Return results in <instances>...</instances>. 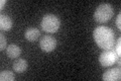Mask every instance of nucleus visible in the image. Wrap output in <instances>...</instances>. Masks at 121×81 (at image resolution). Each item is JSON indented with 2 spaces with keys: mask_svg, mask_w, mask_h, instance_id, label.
Here are the masks:
<instances>
[{
  "mask_svg": "<svg viewBox=\"0 0 121 81\" xmlns=\"http://www.w3.org/2000/svg\"><path fill=\"white\" fill-rule=\"evenodd\" d=\"M93 38L98 47L103 50L112 49L115 43V37L113 30L108 26L104 25L97 26L94 29Z\"/></svg>",
  "mask_w": 121,
  "mask_h": 81,
  "instance_id": "nucleus-1",
  "label": "nucleus"
},
{
  "mask_svg": "<svg viewBox=\"0 0 121 81\" xmlns=\"http://www.w3.org/2000/svg\"><path fill=\"white\" fill-rule=\"evenodd\" d=\"M113 14H114V10L112 5L109 3H102L94 12V19L99 24H106L112 18Z\"/></svg>",
  "mask_w": 121,
  "mask_h": 81,
  "instance_id": "nucleus-2",
  "label": "nucleus"
},
{
  "mask_svg": "<svg viewBox=\"0 0 121 81\" xmlns=\"http://www.w3.org/2000/svg\"><path fill=\"white\" fill-rule=\"evenodd\" d=\"M41 29L45 33H56L60 26V20L55 14H45L40 22Z\"/></svg>",
  "mask_w": 121,
  "mask_h": 81,
  "instance_id": "nucleus-3",
  "label": "nucleus"
},
{
  "mask_svg": "<svg viewBox=\"0 0 121 81\" xmlns=\"http://www.w3.org/2000/svg\"><path fill=\"white\" fill-rule=\"evenodd\" d=\"M117 61L120 64V57L117 56L114 50H104L99 56V62L103 67H111Z\"/></svg>",
  "mask_w": 121,
  "mask_h": 81,
  "instance_id": "nucleus-4",
  "label": "nucleus"
},
{
  "mask_svg": "<svg viewBox=\"0 0 121 81\" xmlns=\"http://www.w3.org/2000/svg\"><path fill=\"white\" fill-rule=\"evenodd\" d=\"M39 47L45 53L52 52L56 47V40L52 36H44L39 42Z\"/></svg>",
  "mask_w": 121,
  "mask_h": 81,
  "instance_id": "nucleus-5",
  "label": "nucleus"
},
{
  "mask_svg": "<svg viewBox=\"0 0 121 81\" xmlns=\"http://www.w3.org/2000/svg\"><path fill=\"white\" fill-rule=\"evenodd\" d=\"M102 79L104 81H119L121 79L120 68L114 67L105 71L103 76H102Z\"/></svg>",
  "mask_w": 121,
  "mask_h": 81,
  "instance_id": "nucleus-6",
  "label": "nucleus"
},
{
  "mask_svg": "<svg viewBox=\"0 0 121 81\" xmlns=\"http://www.w3.org/2000/svg\"><path fill=\"white\" fill-rule=\"evenodd\" d=\"M6 54L10 59H16L17 57L20 56L21 49L15 44H11L6 48Z\"/></svg>",
  "mask_w": 121,
  "mask_h": 81,
  "instance_id": "nucleus-7",
  "label": "nucleus"
},
{
  "mask_svg": "<svg viewBox=\"0 0 121 81\" xmlns=\"http://www.w3.org/2000/svg\"><path fill=\"white\" fill-rule=\"evenodd\" d=\"M40 33L36 28H28L25 30L24 37L28 42H35L39 38Z\"/></svg>",
  "mask_w": 121,
  "mask_h": 81,
  "instance_id": "nucleus-8",
  "label": "nucleus"
},
{
  "mask_svg": "<svg viewBox=\"0 0 121 81\" xmlns=\"http://www.w3.org/2000/svg\"><path fill=\"white\" fill-rule=\"evenodd\" d=\"M13 25V21L8 15H0V29L2 30H9Z\"/></svg>",
  "mask_w": 121,
  "mask_h": 81,
  "instance_id": "nucleus-9",
  "label": "nucleus"
},
{
  "mask_svg": "<svg viewBox=\"0 0 121 81\" xmlns=\"http://www.w3.org/2000/svg\"><path fill=\"white\" fill-rule=\"evenodd\" d=\"M27 69V62L24 59H16L13 63V70L17 73H22Z\"/></svg>",
  "mask_w": 121,
  "mask_h": 81,
  "instance_id": "nucleus-10",
  "label": "nucleus"
},
{
  "mask_svg": "<svg viewBox=\"0 0 121 81\" xmlns=\"http://www.w3.org/2000/svg\"><path fill=\"white\" fill-rule=\"evenodd\" d=\"M14 78V74L11 71L5 70L0 73V80L1 81H13Z\"/></svg>",
  "mask_w": 121,
  "mask_h": 81,
  "instance_id": "nucleus-11",
  "label": "nucleus"
},
{
  "mask_svg": "<svg viewBox=\"0 0 121 81\" xmlns=\"http://www.w3.org/2000/svg\"><path fill=\"white\" fill-rule=\"evenodd\" d=\"M0 50L3 51L6 48V38L4 36V33H0Z\"/></svg>",
  "mask_w": 121,
  "mask_h": 81,
  "instance_id": "nucleus-12",
  "label": "nucleus"
},
{
  "mask_svg": "<svg viewBox=\"0 0 121 81\" xmlns=\"http://www.w3.org/2000/svg\"><path fill=\"white\" fill-rule=\"evenodd\" d=\"M114 51L116 52L117 56L120 57V55H121V38H120L117 40V44L115 46V50H114Z\"/></svg>",
  "mask_w": 121,
  "mask_h": 81,
  "instance_id": "nucleus-13",
  "label": "nucleus"
},
{
  "mask_svg": "<svg viewBox=\"0 0 121 81\" xmlns=\"http://www.w3.org/2000/svg\"><path fill=\"white\" fill-rule=\"evenodd\" d=\"M115 24L117 26V29H121V14L119 13L117 15V18H116V21H115Z\"/></svg>",
  "mask_w": 121,
  "mask_h": 81,
  "instance_id": "nucleus-14",
  "label": "nucleus"
},
{
  "mask_svg": "<svg viewBox=\"0 0 121 81\" xmlns=\"http://www.w3.org/2000/svg\"><path fill=\"white\" fill-rule=\"evenodd\" d=\"M6 3V0H1V2H0V9H3V6L5 5Z\"/></svg>",
  "mask_w": 121,
  "mask_h": 81,
  "instance_id": "nucleus-15",
  "label": "nucleus"
}]
</instances>
